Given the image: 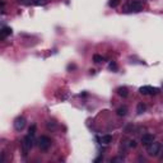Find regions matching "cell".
Returning <instances> with one entry per match:
<instances>
[{"instance_id": "6da1fadb", "label": "cell", "mask_w": 163, "mask_h": 163, "mask_svg": "<svg viewBox=\"0 0 163 163\" xmlns=\"http://www.w3.org/2000/svg\"><path fill=\"white\" fill-rule=\"evenodd\" d=\"M144 8V0H131L129 2V4H126L124 7V12H141Z\"/></svg>"}, {"instance_id": "7a4b0ae2", "label": "cell", "mask_w": 163, "mask_h": 163, "mask_svg": "<svg viewBox=\"0 0 163 163\" xmlns=\"http://www.w3.org/2000/svg\"><path fill=\"white\" fill-rule=\"evenodd\" d=\"M33 144H34V139H33V135H27L24 139H23V143H22V149H23V155L26 157L28 154V152L33 148Z\"/></svg>"}, {"instance_id": "3957f363", "label": "cell", "mask_w": 163, "mask_h": 163, "mask_svg": "<svg viewBox=\"0 0 163 163\" xmlns=\"http://www.w3.org/2000/svg\"><path fill=\"white\" fill-rule=\"evenodd\" d=\"M38 147H39L41 150H44V152L49 150L50 147H51V139L49 136H46V135L39 136L38 138Z\"/></svg>"}, {"instance_id": "277c9868", "label": "cell", "mask_w": 163, "mask_h": 163, "mask_svg": "<svg viewBox=\"0 0 163 163\" xmlns=\"http://www.w3.org/2000/svg\"><path fill=\"white\" fill-rule=\"evenodd\" d=\"M147 152L150 157H158L159 152H160V143L158 141H153L152 144H149L147 147Z\"/></svg>"}, {"instance_id": "5b68a950", "label": "cell", "mask_w": 163, "mask_h": 163, "mask_svg": "<svg viewBox=\"0 0 163 163\" xmlns=\"http://www.w3.org/2000/svg\"><path fill=\"white\" fill-rule=\"evenodd\" d=\"M26 118L23 116H18L15 120H14V129L17 131H22L24 128H26Z\"/></svg>"}, {"instance_id": "8992f818", "label": "cell", "mask_w": 163, "mask_h": 163, "mask_svg": "<svg viewBox=\"0 0 163 163\" xmlns=\"http://www.w3.org/2000/svg\"><path fill=\"white\" fill-rule=\"evenodd\" d=\"M139 92L141 94H157L159 92L158 88L155 87H150V86H144V87H140L139 88Z\"/></svg>"}, {"instance_id": "52a82bcc", "label": "cell", "mask_w": 163, "mask_h": 163, "mask_svg": "<svg viewBox=\"0 0 163 163\" xmlns=\"http://www.w3.org/2000/svg\"><path fill=\"white\" fill-rule=\"evenodd\" d=\"M154 141V136L152 135V134H144L141 136V144L143 145H145V147H148L149 144H152V143Z\"/></svg>"}, {"instance_id": "ba28073f", "label": "cell", "mask_w": 163, "mask_h": 163, "mask_svg": "<svg viewBox=\"0 0 163 163\" xmlns=\"http://www.w3.org/2000/svg\"><path fill=\"white\" fill-rule=\"evenodd\" d=\"M116 92H117V94H118L120 97H122V98H126V97L129 96V91H128L126 87H118V88L116 89Z\"/></svg>"}, {"instance_id": "9c48e42d", "label": "cell", "mask_w": 163, "mask_h": 163, "mask_svg": "<svg viewBox=\"0 0 163 163\" xmlns=\"http://www.w3.org/2000/svg\"><path fill=\"white\" fill-rule=\"evenodd\" d=\"M111 141H112V136L111 135H103V136L101 138V143L103 145H108Z\"/></svg>"}, {"instance_id": "30bf717a", "label": "cell", "mask_w": 163, "mask_h": 163, "mask_svg": "<svg viewBox=\"0 0 163 163\" xmlns=\"http://www.w3.org/2000/svg\"><path fill=\"white\" fill-rule=\"evenodd\" d=\"M116 113H117L118 116H126V113H128V107H126V106H120V107L116 110Z\"/></svg>"}, {"instance_id": "8fae6325", "label": "cell", "mask_w": 163, "mask_h": 163, "mask_svg": "<svg viewBox=\"0 0 163 163\" xmlns=\"http://www.w3.org/2000/svg\"><path fill=\"white\" fill-rule=\"evenodd\" d=\"M10 33H12V28L10 27H3V29H2V38H5Z\"/></svg>"}, {"instance_id": "7c38bea8", "label": "cell", "mask_w": 163, "mask_h": 163, "mask_svg": "<svg viewBox=\"0 0 163 163\" xmlns=\"http://www.w3.org/2000/svg\"><path fill=\"white\" fill-rule=\"evenodd\" d=\"M145 105L144 103H139L138 105V107H136V112H138V115H141V113H144L145 112Z\"/></svg>"}, {"instance_id": "4fadbf2b", "label": "cell", "mask_w": 163, "mask_h": 163, "mask_svg": "<svg viewBox=\"0 0 163 163\" xmlns=\"http://www.w3.org/2000/svg\"><path fill=\"white\" fill-rule=\"evenodd\" d=\"M93 61H94V63H97V64H99V63L103 61V57H102L101 55H98V54H96V55H93Z\"/></svg>"}, {"instance_id": "5bb4252c", "label": "cell", "mask_w": 163, "mask_h": 163, "mask_svg": "<svg viewBox=\"0 0 163 163\" xmlns=\"http://www.w3.org/2000/svg\"><path fill=\"white\" fill-rule=\"evenodd\" d=\"M49 2H50V0H33V4H36V5H45Z\"/></svg>"}, {"instance_id": "9a60e30c", "label": "cell", "mask_w": 163, "mask_h": 163, "mask_svg": "<svg viewBox=\"0 0 163 163\" xmlns=\"http://www.w3.org/2000/svg\"><path fill=\"white\" fill-rule=\"evenodd\" d=\"M47 129L49 130H55L56 129V122L55 121H49L47 122Z\"/></svg>"}, {"instance_id": "2e32d148", "label": "cell", "mask_w": 163, "mask_h": 163, "mask_svg": "<svg viewBox=\"0 0 163 163\" xmlns=\"http://www.w3.org/2000/svg\"><path fill=\"white\" fill-rule=\"evenodd\" d=\"M118 4H120V0H110V2H108V5L111 8H116Z\"/></svg>"}, {"instance_id": "e0dca14e", "label": "cell", "mask_w": 163, "mask_h": 163, "mask_svg": "<svg viewBox=\"0 0 163 163\" xmlns=\"http://www.w3.org/2000/svg\"><path fill=\"white\" fill-rule=\"evenodd\" d=\"M108 68H110V70H113V71L117 70V65H116L115 61H111V63L108 64Z\"/></svg>"}, {"instance_id": "ac0fdd59", "label": "cell", "mask_w": 163, "mask_h": 163, "mask_svg": "<svg viewBox=\"0 0 163 163\" xmlns=\"http://www.w3.org/2000/svg\"><path fill=\"white\" fill-rule=\"evenodd\" d=\"M28 134L34 136V134H36V125H32V126L28 129Z\"/></svg>"}, {"instance_id": "d6986e66", "label": "cell", "mask_w": 163, "mask_h": 163, "mask_svg": "<svg viewBox=\"0 0 163 163\" xmlns=\"http://www.w3.org/2000/svg\"><path fill=\"white\" fill-rule=\"evenodd\" d=\"M128 145H129V148H135L136 147V140H134V139L129 140V144Z\"/></svg>"}, {"instance_id": "ffe728a7", "label": "cell", "mask_w": 163, "mask_h": 163, "mask_svg": "<svg viewBox=\"0 0 163 163\" xmlns=\"http://www.w3.org/2000/svg\"><path fill=\"white\" fill-rule=\"evenodd\" d=\"M112 162H122V158H113Z\"/></svg>"}]
</instances>
